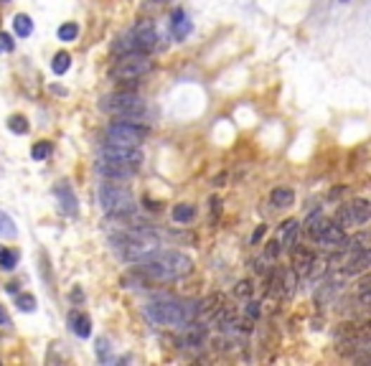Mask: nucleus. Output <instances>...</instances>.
Wrapping results in <instances>:
<instances>
[{"label": "nucleus", "mask_w": 371, "mask_h": 366, "mask_svg": "<svg viewBox=\"0 0 371 366\" xmlns=\"http://www.w3.org/2000/svg\"><path fill=\"white\" fill-rule=\"evenodd\" d=\"M193 260L178 249H155L152 254L135 262V273L152 282H173L191 275Z\"/></svg>", "instance_id": "f257e3e1"}, {"label": "nucleus", "mask_w": 371, "mask_h": 366, "mask_svg": "<svg viewBox=\"0 0 371 366\" xmlns=\"http://www.w3.org/2000/svg\"><path fill=\"white\" fill-rule=\"evenodd\" d=\"M110 242L119 252V257L127 262H138L148 254H152L155 249H160V234L148 224H133V227L112 234Z\"/></svg>", "instance_id": "f03ea898"}, {"label": "nucleus", "mask_w": 371, "mask_h": 366, "mask_svg": "<svg viewBox=\"0 0 371 366\" xmlns=\"http://www.w3.org/2000/svg\"><path fill=\"white\" fill-rule=\"evenodd\" d=\"M199 300H178V298H158L145 306V315L155 326H186L191 320H199Z\"/></svg>", "instance_id": "7ed1b4c3"}, {"label": "nucleus", "mask_w": 371, "mask_h": 366, "mask_svg": "<svg viewBox=\"0 0 371 366\" xmlns=\"http://www.w3.org/2000/svg\"><path fill=\"white\" fill-rule=\"evenodd\" d=\"M97 201L110 219H135V196L122 183L105 178L97 188Z\"/></svg>", "instance_id": "20e7f679"}, {"label": "nucleus", "mask_w": 371, "mask_h": 366, "mask_svg": "<svg viewBox=\"0 0 371 366\" xmlns=\"http://www.w3.org/2000/svg\"><path fill=\"white\" fill-rule=\"evenodd\" d=\"M100 110L107 115H112L115 120H145L148 115L145 100L135 92H125V89L105 94L100 102Z\"/></svg>", "instance_id": "39448f33"}, {"label": "nucleus", "mask_w": 371, "mask_h": 366, "mask_svg": "<svg viewBox=\"0 0 371 366\" xmlns=\"http://www.w3.org/2000/svg\"><path fill=\"white\" fill-rule=\"evenodd\" d=\"M158 46V31H155V23L150 18L135 23L127 34H122L112 44V53H150L152 48Z\"/></svg>", "instance_id": "423d86ee"}, {"label": "nucleus", "mask_w": 371, "mask_h": 366, "mask_svg": "<svg viewBox=\"0 0 371 366\" xmlns=\"http://www.w3.org/2000/svg\"><path fill=\"white\" fill-rule=\"evenodd\" d=\"M152 69V61L148 59V53H119L117 61L110 67V79L127 84V81L143 79Z\"/></svg>", "instance_id": "0eeeda50"}, {"label": "nucleus", "mask_w": 371, "mask_h": 366, "mask_svg": "<svg viewBox=\"0 0 371 366\" xmlns=\"http://www.w3.org/2000/svg\"><path fill=\"white\" fill-rule=\"evenodd\" d=\"M107 143L112 145H130L140 148L150 138V127L143 125V120H115L107 127Z\"/></svg>", "instance_id": "6e6552de"}, {"label": "nucleus", "mask_w": 371, "mask_h": 366, "mask_svg": "<svg viewBox=\"0 0 371 366\" xmlns=\"http://www.w3.org/2000/svg\"><path fill=\"white\" fill-rule=\"evenodd\" d=\"M369 216H371V204L369 199H353V201H346L341 204L336 211V221L341 224L344 229L349 227H366L369 224Z\"/></svg>", "instance_id": "1a4fd4ad"}, {"label": "nucleus", "mask_w": 371, "mask_h": 366, "mask_svg": "<svg viewBox=\"0 0 371 366\" xmlns=\"http://www.w3.org/2000/svg\"><path fill=\"white\" fill-rule=\"evenodd\" d=\"M100 158L112 160V163H122V166L140 168V163H143V150H140V148H130V145H112V143H105L100 150Z\"/></svg>", "instance_id": "9d476101"}, {"label": "nucleus", "mask_w": 371, "mask_h": 366, "mask_svg": "<svg viewBox=\"0 0 371 366\" xmlns=\"http://www.w3.org/2000/svg\"><path fill=\"white\" fill-rule=\"evenodd\" d=\"M313 242L320 247V249H341L346 242V229L338 224L336 219H325V224L313 234Z\"/></svg>", "instance_id": "9b49d317"}, {"label": "nucleus", "mask_w": 371, "mask_h": 366, "mask_svg": "<svg viewBox=\"0 0 371 366\" xmlns=\"http://www.w3.org/2000/svg\"><path fill=\"white\" fill-rule=\"evenodd\" d=\"M53 196L59 201V211L69 219H77L79 216V199H77V193H74L72 183L69 181H59L56 186H53Z\"/></svg>", "instance_id": "f8f14e48"}, {"label": "nucleus", "mask_w": 371, "mask_h": 366, "mask_svg": "<svg viewBox=\"0 0 371 366\" xmlns=\"http://www.w3.org/2000/svg\"><path fill=\"white\" fill-rule=\"evenodd\" d=\"M183 331L178 333V346L181 348H204L206 341H209V328L201 326L199 320H191L181 326Z\"/></svg>", "instance_id": "ddd939ff"}, {"label": "nucleus", "mask_w": 371, "mask_h": 366, "mask_svg": "<svg viewBox=\"0 0 371 366\" xmlns=\"http://www.w3.org/2000/svg\"><path fill=\"white\" fill-rule=\"evenodd\" d=\"M94 171L102 176V178L107 181H127L133 178L135 174H138L140 168L135 166H122V163H112V160H97V166H94Z\"/></svg>", "instance_id": "4468645a"}, {"label": "nucleus", "mask_w": 371, "mask_h": 366, "mask_svg": "<svg viewBox=\"0 0 371 366\" xmlns=\"http://www.w3.org/2000/svg\"><path fill=\"white\" fill-rule=\"evenodd\" d=\"M287 252H290V257H292V270L298 273V277H305V275H308V270H311V265L315 262V254H313V249H311V247L292 244Z\"/></svg>", "instance_id": "2eb2a0df"}, {"label": "nucleus", "mask_w": 371, "mask_h": 366, "mask_svg": "<svg viewBox=\"0 0 371 366\" xmlns=\"http://www.w3.org/2000/svg\"><path fill=\"white\" fill-rule=\"evenodd\" d=\"M298 234H300V221L298 219H285L282 224H280L278 237H275V240L280 242L282 249H290L292 244H298Z\"/></svg>", "instance_id": "dca6fc26"}, {"label": "nucleus", "mask_w": 371, "mask_h": 366, "mask_svg": "<svg viewBox=\"0 0 371 366\" xmlns=\"http://www.w3.org/2000/svg\"><path fill=\"white\" fill-rule=\"evenodd\" d=\"M171 34L176 41H183L186 36L191 34V20H188L183 8H176L171 13Z\"/></svg>", "instance_id": "f3484780"}, {"label": "nucleus", "mask_w": 371, "mask_h": 366, "mask_svg": "<svg viewBox=\"0 0 371 366\" xmlns=\"http://www.w3.org/2000/svg\"><path fill=\"white\" fill-rule=\"evenodd\" d=\"M69 326H72V331L79 336V339H89L92 336V320H89V315L84 313V311H69Z\"/></svg>", "instance_id": "a211bd4d"}, {"label": "nucleus", "mask_w": 371, "mask_h": 366, "mask_svg": "<svg viewBox=\"0 0 371 366\" xmlns=\"http://www.w3.org/2000/svg\"><path fill=\"white\" fill-rule=\"evenodd\" d=\"M338 290H341V282H336V280H323V285L315 290V303H318V308L331 306L333 300H336Z\"/></svg>", "instance_id": "6ab92c4d"}, {"label": "nucleus", "mask_w": 371, "mask_h": 366, "mask_svg": "<svg viewBox=\"0 0 371 366\" xmlns=\"http://www.w3.org/2000/svg\"><path fill=\"white\" fill-rule=\"evenodd\" d=\"M270 201H272V207L275 209H287L295 204V191L287 186H278V188H272L270 193Z\"/></svg>", "instance_id": "aec40b11"}, {"label": "nucleus", "mask_w": 371, "mask_h": 366, "mask_svg": "<svg viewBox=\"0 0 371 366\" xmlns=\"http://www.w3.org/2000/svg\"><path fill=\"white\" fill-rule=\"evenodd\" d=\"M325 224V214L323 209H313L308 216H305V224H300V229H305V234H308V240H313V234L318 232L320 227Z\"/></svg>", "instance_id": "412c9836"}, {"label": "nucleus", "mask_w": 371, "mask_h": 366, "mask_svg": "<svg viewBox=\"0 0 371 366\" xmlns=\"http://www.w3.org/2000/svg\"><path fill=\"white\" fill-rule=\"evenodd\" d=\"M20 260V252L18 249H11V247H0V270L6 273H13L15 265Z\"/></svg>", "instance_id": "4be33fe9"}, {"label": "nucleus", "mask_w": 371, "mask_h": 366, "mask_svg": "<svg viewBox=\"0 0 371 366\" xmlns=\"http://www.w3.org/2000/svg\"><path fill=\"white\" fill-rule=\"evenodd\" d=\"M171 216H173L176 224H188V221L196 216V207H193V204H186V201L183 204H176L173 211H171Z\"/></svg>", "instance_id": "5701e85b"}, {"label": "nucleus", "mask_w": 371, "mask_h": 366, "mask_svg": "<svg viewBox=\"0 0 371 366\" xmlns=\"http://www.w3.org/2000/svg\"><path fill=\"white\" fill-rule=\"evenodd\" d=\"M13 28H15V36H18V39H28V36L34 34V20H31V15L18 13L13 18Z\"/></svg>", "instance_id": "b1692460"}, {"label": "nucleus", "mask_w": 371, "mask_h": 366, "mask_svg": "<svg viewBox=\"0 0 371 366\" xmlns=\"http://www.w3.org/2000/svg\"><path fill=\"white\" fill-rule=\"evenodd\" d=\"M18 237V227H15V221L8 216L3 209H0V240H15Z\"/></svg>", "instance_id": "393cba45"}, {"label": "nucleus", "mask_w": 371, "mask_h": 366, "mask_svg": "<svg viewBox=\"0 0 371 366\" xmlns=\"http://www.w3.org/2000/svg\"><path fill=\"white\" fill-rule=\"evenodd\" d=\"M69 69H72V56H69L67 51H59L51 61V72L56 74V77H64Z\"/></svg>", "instance_id": "a878e982"}, {"label": "nucleus", "mask_w": 371, "mask_h": 366, "mask_svg": "<svg viewBox=\"0 0 371 366\" xmlns=\"http://www.w3.org/2000/svg\"><path fill=\"white\" fill-rule=\"evenodd\" d=\"M356 298H358V308L369 311V306H371V280L369 277H364L361 282H358Z\"/></svg>", "instance_id": "bb28decb"}, {"label": "nucleus", "mask_w": 371, "mask_h": 366, "mask_svg": "<svg viewBox=\"0 0 371 366\" xmlns=\"http://www.w3.org/2000/svg\"><path fill=\"white\" fill-rule=\"evenodd\" d=\"M8 130L13 135H28L31 125H28V120L23 115H11V117H8Z\"/></svg>", "instance_id": "cd10ccee"}, {"label": "nucleus", "mask_w": 371, "mask_h": 366, "mask_svg": "<svg viewBox=\"0 0 371 366\" xmlns=\"http://www.w3.org/2000/svg\"><path fill=\"white\" fill-rule=\"evenodd\" d=\"M51 153H53V145L48 140H39V143H34V148H31V158L34 160H46Z\"/></svg>", "instance_id": "c85d7f7f"}, {"label": "nucleus", "mask_w": 371, "mask_h": 366, "mask_svg": "<svg viewBox=\"0 0 371 366\" xmlns=\"http://www.w3.org/2000/svg\"><path fill=\"white\" fill-rule=\"evenodd\" d=\"M15 308H18V311H23V313H34V311H36V298L31 293L15 295Z\"/></svg>", "instance_id": "c756f323"}, {"label": "nucleus", "mask_w": 371, "mask_h": 366, "mask_svg": "<svg viewBox=\"0 0 371 366\" xmlns=\"http://www.w3.org/2000/svg\"><path fill=\"white\" fill-rule=\"evenodd\" d=\"M56 36H59V41H77V36H79V26L72 23V20H69V23H61Z\"/></svg>", "instance_id": "7c9ffc66"}, {"label": "nucleus", "mask_w": 371, "mask_h": 366, "mask_svg": "<svg viewBox=\"0 0 371 366\" xmlns=\"http://www.w3.org/2000/svg\"><path fill=\"white\" fill-rule=\"evenodd\" d=\"M252 293H254V282H252V280H239L237 287H234V295H237V298H242V300L252 298Z\"/></svg>", "instance_id": "2f4dec72"}, {"label": "nucleus", "mask_w": 371, "mask_h": 366, "mask_svg": "<svg viewBox=\"0 0 371 366\" xmlns=\"http://www.w3.org/2000/svg\"><path fill=\"white\" fill-rule=\"evenodd\" d=\"M15 51V41L11 34H0V53H13Z\"/></svg>", "instance_id": "473e14b6"}, {"label": "nucleus", "mask_w": 371, "mask_h": 366, "mask_svg": "<svg viewBox=\"0 0 371 366\" xmlns=\"http://www.w3.org/2000/svg\"><path fill=\"white\" fill-rule=\"evenodd\" d=\"M245 315L249 320H257L259 318V303L252 298H247V306H245Z\"/></svg>", "instance_id": "72a5a7b5"}, {"label": "nucleus", "mask_w": 371, "mask_h": 366, "mask_svg": "<svg viewBox=\"0 0 371 366\" xmlns=\"http://www.w3.org/2000/svg\"><path fill=\"white\" fill-rule=\"evenodd\" d=\"M97 353H100L102 361L110 359V344H107V341H97Z\"/></svg>", "instance_id": "f704fd0d"}, {"label": "nucleus", "mask_w": 371, "mask_h": 366, "mask_svg": "<svg viewBox=\"0 0 371 366\" xmlns=\"http://www.w3.org/2000/svg\"><path fill=\"white\" fill-rule=\"evenodd\" d=\"M262 234H265V227H257V232L252 234V240H249V242H252V244H257V242L262 240Z\"/></svg>", "instance_id": "c9c22d12"}, {"label": "nucleus", "mask_w": 371, "mask_h": 366, "mask_svg": "<svg viewBox=\"0 0 371 366\" xmlns=\"http://www.w3.org/2000/svg\"><path fill=\"white\" fill-rule=\"evenodd\" d=\"M11 320H8V315H6V308L0 306V326H8Z\"/></svg>", "instance_id": "e433bc0d"}, {"label": "nucleus", "mask_w": 371, "mask_h": 366, "mask_svg": "<svg viewBox=\"0 0 371 366\" xmlns=\"http://www.w3.org/2000/svg\"><path fill=\"white\" fill-rule=\"evenodd\" d=\"M6 290H8V293H15V290H18V282H8Z\"/></svg>", "instance_id": "4c0bfd02"}, {"label": "nucleus", "mask_w": 371, "mask_h": 366, "mask_svg": "<svg viewBox=\"0 0 371 366\" xmlns=\"http://www.w3.org/2000/svg\"><path fill=\"white\" fill-rule=\"evenodd\" d=\"M150 3H168V0H150Z\"/></svg>", "instance_id": "58836bf2"}, {"label": "nucleus", "mask_w": 371, "mask_h": 366, "mask_svg": "<svg viewBox=\"0 0 371 366\" xmlns=\"http://www.w3.org/2000/svg\"><path fill=\"white\" fill-rule=\"evenodd\" d=\"M341 3H349V0H341Z\"/></svg>", "instance_id": "ea45409f"}]
</instances>
